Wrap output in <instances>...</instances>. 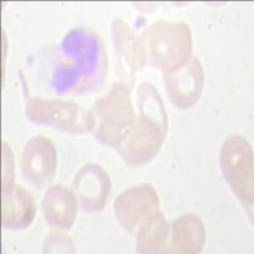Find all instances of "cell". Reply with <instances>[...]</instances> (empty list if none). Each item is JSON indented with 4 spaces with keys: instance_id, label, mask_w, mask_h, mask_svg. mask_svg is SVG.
<instances>
[{
    "instance_id": "6da1fadb",
    "label": "cell",
    "mask_w": 254,
    "mask_h": 254,
    "mask_svg": "<svg viewBox=\"0 0 254 254\" xmlns=\"http://www.w3.org/2000/svg\"><path fill=\"white\" fill-rule=\"evenodd\" d=\"M107 71V52L101 37L89 29H71L59 47L52 88L59 94L95 92L103 85Z\"/></svg>"
},
{
    "instance_id": "7a4b0ae2",
    "label": "cell",
    "mask_w": 254,
    "mask_h": 254,
    "mask_svg": "<svg viewBox=\"0 0 254 254\" xmlns=\"http://www.w3.org/2000/svg\"><path fill=\"white\" fill-rule=\"evenodd\" d=\"M146 63L151 67L171 71L190 59L192 35L182 22H156L140 36Z\"/></svg>"
},
{
    "instance_id": "3957f363",
    "label": "cell",
    "mask_w": 254,
    "mask_h": 254,
    "mask_svg": "<svg viewBox=\"0 0 254 254\" xmlns=\"http://www.w3.org/2000/svg\"><path fill=\"white\" fill-rule=\"evenodd\" d=\"M125 83H115L110 93L95 102V113L99 122L95 139L108 146H119L137 121L130 97V88Z\"/></svg>"
},
{
    "instance_id": "277c9868",
    "label": "cell",
    "mask_w": 254,
    "mask_h": 254,
    "mask_svg": "<svg viewBox=\"0 0 254 254\" xmlns=\"http://www.w3.org/2000/svg\"><path fill=\"white\" fill-rule=\"evenodd\" d=\"M26 115L33 124L70 135L90 132L95 127V116L92 111L66 99L29 98L26 104Z\"/></svg>"
},
{
    "instance_id": "5b68a950",
    "label": "cell",
    "mask_w": 254,
    "mask_h": 254,
    "mask_svg": "<svg viewBox=\"0 0 254 254\" xmlns=\"http://www.w3.org/2000/svg\"><path fill=\"white\" fill-rule=\"evenodd\" d=\"M220 169L244 207L253 210L254 165L253 150L247 139L240 135L226 137L220 150Z\"/></svg>"
},
{
    "instance_id": "8992f818",
    "label": "cell",
    "mask_w": 254,
    "mask_h": 254,
    "mask_svg": "<svg viewBox=\"0 0 254 254\" xmlns=\"http://www.w3.org/2000/svg\"><path fill=\"white\" fill-rule=\"evenodd\" d=\"M168 132V119H159L139 112L135 126L116 147L126 164L136 168L145 165L159 153Z\"/></svg>"
},
{
    "instance_id": "52a82bcc",
    "label": "cell",
    "mask_w": 254,
    "mask_h": 254,
    "mask_svg": "<svg viewBox=\"0 0 254 254\" xmlns=\"http://www.w3.org/2000/svg\"><path fill=\"white\" fill-rule=\"evenodd\" d=\"M113 210L120 225L133 233L147 217L159 211L158 193L150 185L133 186L116 198Z\"/></svg>"
},
{
    "instance_id": "ba28073f",
    "label": "cell",
    "mask_w": 254,
    "mask_h": 254,
    "mask_svg": "<svg viewBox=\"0 0 254 254\" xmlns=\"http://www.w3.org/2000/svg\"><path fill=\"white\" fill-rule=\"evenodd\" d=\"M164 84L172 103L179 110H190L198 102L205 83V72L198 59L190 58L182 66L164 71Z\"/></svg>"
},
{
    "instance_id": "9c48e42d",
    "label": "cell",
    "mask_w": 254,
    "mask_h": 254,
    "mask_svg": "<svg viewBox=\"0 0 254 254\" xmlns=\"http://www.w3.org/2000/svg\"><path fill=\"white\" fill-rule=\"evenodd\" d=\"M58 167V153L51 141L44 136L32 137L20 156V172L33 187L42 190L52 182Z\"/></svg>"
},
{
    "instance_id": "30bf717a",
    "label": "cell",
    "mask_w": 254,
    "mask_h": 254,
    "mask_svg": "<svg viewBox=\"0 0 254 254\" xmlns=\"http://www.w3.org/2000/svg\"><path fill=\"white\" fill-rule=\"evenodd\" d=\"M72 188L78 194L81 210L85 212H98L107 205L111 196L110 176L98 164H85L80 168L72 181Z\"/></svg>"
},
{
    "instance_id": "8fae6325",
    "label": "cell",
    "mask_w": 254,
    "mask_h": 254,
    "mask_svg": "<svg viewBox=\"0 0 254 254\" xmlns=\"http://www.w3.org/2000/svg\"><path fill=\"white\" fill-rule=\"evenodd\" d=\"M112 40L121 67L124 69V75L133 80L135 72L141 70L146 64L141 40L122 19L113 20Z\"/></svg>"
},
{
    "instance_id": "7c38bea8",
    "label": "cell",
    "mask_w": 254,
    "mask_h": 254,
    "mask_svg": "<svg viewBox=\"0 0 254 254\" xmlns=\"http://www.w3.org/2000/svg\"><path fill=\"white\" fill-rule=\"evenodd\" d=\"M33 197L20 186L3 190L1 198V225L8 230H23L28 228L36 216Z\"/></svg>"
},
{
    "instance_id": "4fadbf2b",
    "label": "cell",
    "mask_w": 254,
    "mask_h": 254,
    "mask_svg": "<svg viewBox=\"0 0 254 254\" xmlns=\"http://www.w3.org/2000/svg\"><path fill=\"white\" fill-rule=\"evenodd\" d=\"M42 212L51 228L70 230L78 214L75 194L61 185L49 188L42 199Z\"/></svg>"
},
{
    "instance_id": "5bb4252c",
    "label": "cell",
    "mask_w": 254,
    "mask_h": 254,
    "mask_svg": "<svg viewBox=\"0 0 254 254\" xmlns=\"http://www.w3.org/2000/svg\"><path fill=\"white\" fill-rule=\"evenodd\" d=\"M206 230L202 221L193 214H187L172 222L171 243L165 253L193 254L202 251Z\"/></svg>"
},
{
    "instance_id": "9a60e30c",
    "label": "cell",
    "mask_w": 254,
    "mask_h": 254,
    "mask_svg": "<svg viewBox=\"0 0 254 254\" xmlns=\"http://www.w3.org/2000/svg\"><path fill=\"white\" fill-rule=\"evenodd\" d=\"M169 225L160 212L147 217L137 229L136 252L137 253H165L168 246Z\"/></svg>"
},
{
    "instance_id": "2e32d148",
    "label": "cell",
    "mask_w": 254,
    "mask_h": 254,
    "mask_svg": "<svg viewBox=\"0 0 254 254\" xmlns=\"http://www.w3.org/2000/svg\"><path fill=\"white\" fill-rule=\"evenodd\" d=\"M75 247L69 237L60 231H52L44 243V253H75Z\"/></svg>"
},
{
    "instance_id": "e0dca14e",
    "label": "cell",
    "mask_w": 254,
    "mask_h": 254,
    "mask_svg": "<svg viewBox=\"0 0 254 254\" xmlns=\"http://www.w3.org/2000/svg\"><path fill=\"white\" fill-rule=\"evenodd\" d=\"M14 186V162L9 145L3 141V190Z\"/></svg>"
}]
</instances>
